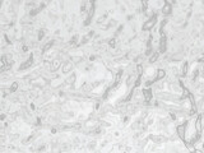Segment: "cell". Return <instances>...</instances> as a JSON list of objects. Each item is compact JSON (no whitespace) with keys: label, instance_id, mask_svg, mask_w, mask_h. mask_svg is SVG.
Wrapping results in <instances>:
<instances>
[{"label":"cell","instance_id":"13","mask_svg":"<svg viewBox=\"0 0 204 153\" xmlns=\"http://www.w3.org/2000/svg\"><path fill=\"white\" fill-rule=\"evenodd\" d=\"M187 69H189V64L185 61L184 64H182V68H181V75L185 76V75L187 74Z\"/></svg>","mask_w":204,"mask_h":153},{"label":"cell","instance_id":"7","mask_svg":"<svg viewBox=\"0 0 204 153\" xmlns=\"http://www.w3.org/2000/svg\"><path fill=\"white\" fill-rule=\"evenodd\" d=\"M202 115H198V117L195 120V132L198 134H202Z\"/></svg>","mask_w":204,"mask_h":153},{"label":"cell","instance_id":"9","mask_svg":"<svg viewBox=\"0 0 204 153\" xmlns=\"http://www.w3.org/2000/svg\"><path fill=\"white\" fill-rule=\"evenodd\" d=\"M166 76V70L165 69H158L157 73H156V80H161Z\"/></svg>","mask_w":204,"mask_h":153},{"label":"cell","instance_id":"12","mask_svg":"<svg viewBox=\"0 0 204 153\" xmlns=\"http://www.w3.org/2000/svg\"><path fill=\"white\" fill-rule=\"evenodd\" d=\"M149 56H151V58H149V63H151V64L157 63V60H158V58H159L158 52H153L152 55H149Z\"/></svg>","mask_w":204,"mask_h":153},{"label":"cell","instance_id":"15","mask_svg":"<svg viewBox=\"0 0 204 153\" xmlns=\"http://www.w3.org/2000/svg\"><path fill=\"white\" fill-rule=\"evenodd\" d=\"M135 78H137V76L135 75H130V76H129V78H128V86L129 87H131V84L134 86V80H135Z\"/></svg>","mask_w":204,"mask_h":153},{"label":"cell","instance_id":"14","mask_svg":"<svg viewBox=\"0 0 204 153\" xmlns=\"http://www.w3.org/2000/svg\"><path fill=\"white\" fill-rule=\"evenodd\" d=\"M45 37V30H40L37 33V41H42V38Z\"/></svg>","mask_w":204,"mask_h":153},{"label":"cell","instance_id":"2","mask_svg":"<svg viewBox=\"0 0 204 153\" xmlns=\"http://www.w3.org/2000/svg\"><path fill=\"white\" fill-rule=\"evenodd\" d=\"M176 133H178L179 138L185 140V136H186V124L184 125H179L178 128H176Z\"/></svg>","mask_w":204,"mask_h":153},{"label":"cell","instance_id":"11","mask_svg":"<svg viewBox=\"0 0 204 153\" xmlns=\"http://www.w3.org/2000/svg\"><path fill=\"white\" fill-rule=\"evenodd\" d=\"M63 82H60V79H57L55 78L54 80H51V88H59V87L61 86Z\"/></svg>","mask_w":204,"mask_h":153},{"label":"cell","instance_id":"6","mask_svg":"<svg viewBox=\"0 0 204 153\" xmlns=\"http://www.w3.org/2000/svg\"><path fill=\"white\" fill-rule=\"evenodd\" d=\"M61 68V60L60 59H52L51 61V72H56Z\"/></svg>","mask_w":204,"mask_h":153},{"label":"cell","instance_id":"18","mask_svg":"<svg viewBox=\"0 0 204 153\" xmlns=\"http://www.w3.org/2000/svg\"><path fill=\"white\" fill-rule=\"evenodd\" d=\"M175 2H176V0H165V3H166V4H171V5H172Z\"/></svg>","mask_w":204,"mask_h":153},{"label":"cell","instance_id":"1","mask_svg":"<svg viewBox=\"0 0 204 153\" xmlns=\"http://www.w3.org/2000/svg\"><path fill=\"white\" fill-rule=\"evenodd\" d=\"M156 23H157V15H156V14H152V17L143 23L142 30H143V31H146V32H147V31H151V30L153 28V27L156 26Z\"/></svg>","mask_w":204,"mask_h":153},{"label":"cell","instance_id":"5","mask_svg":"<svg viewBox=\"0 0 204 153\" xmlns=\"http://www.w3.org/2000/svg\"><path fill=\"white\" fill-rule=\"evenodd\" d=\"M166 48H167V37H166V35H163L159 40V52H166Z\"/></svg>","mask_w":204,"mask_h":153},{"label":"cell","instance_id":"8","mask_svg":"<svg viewBox=\"0 0 204 153\" xmlns=\"http://www.w3.org/2000/svg\"><path fill=\"white\" fill-rule=\"evenodd\" d=\"M161 12H162V14L163 15H170L171 13H172V5L171 4H163V7H162V10H161Z\"/></svg>","mask_w":204,"mask_h":153},{"label":"cell","instance_id":"4","mask_svg":"<svg viewBox=\"0 0 204 153\" xmlns=\"http://www.w3.org/2000/svg\"><path fill=\"white\" fill-rule=\"evenodd\" d=\"M142 96H143V100L146 102H151L152 97H153V93H152V91L149 88H146V89L142 91Z\"/></svg>","mask_w":204,"mask_h":153},{"label":"cell","instance_id":"17","mask_svg":"<svg viewBox=\"0 0 204 153\" xmlns=\"http://www.w3.org/2000/svg\"><path fill=\"white\" fill-rule=\"evenodd\" d=\"M137 73L141 75V74H143V67L141 64H138V67H137Z\"/></svg>","mask_w":204,"mask_h":153},{"label":"cell","instance_id":"3","mask_svg":"<svg viewBox=\"0 0 204 153\" xmlns=\"http://www.w3.org/2000/svg\"><path fill=\"white\" fill-rule=\"evenodd\" d=\"M73 68H74V64L72 61H65L61 68V72H63V74H69L73 70Z\"/></svg>","mask_w":204,"mask_h":153},{"label":"cell","instance_id":"16","mask_svg":"<svg viewBox=\"0 0 204 153\" xmlns=\"http://www.w3.org/2000/svg\"><path fill=\"white\" fill-rule=\"evenodd\" d=\"M7 140H8V136H7V135H4V134L0 135V145L7 144Z\"/></svg>","mask_w":204,"mask_h":153},{"label":"cell","instance_id":"10","mask_svg":"<svg viewBox=\"0 0 204 153\" xmlns=\"http://www.w3.org/2000/svg\"><path fill=\"white\" fill-rule=\"evenodd\" d=\"M76 80H77V75H76V74H72V75H69L68 78H66L65 83H66L68 86H73L74 83H76Z\"/></svg>","mask_w":204,"mask_h":153}]
</instances>
